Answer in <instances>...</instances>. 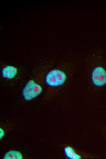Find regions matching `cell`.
<instances>
[{"mask_svg":"<svg viewBox=\"0 0 106 159\" xmlns=\"http://www.w3.org/2000/svg\"><path fill=\"white\" fill-rule=\"evenodd\" d=\"M64 152L66 157L70 159H80L81 156L77 153L71 147L67 146L64 148Z\"/></svg>","mask_w":106,"mask_h":159,"instance_id":"5","label":"cell"},{"mask_svg":"<svg viewBox=\"0 0 106 159\" xmlns=\"http://www.w3.org/2000/svg\"><path fill=\"white\" fill-rule=\"evenodd\" d=\"M46 74L36 75L27 82L22 92L24 100H31L41 94L43 90V82H45Z\"/></svg>","mask_w":106,"mask_h":159,"instance_id":"3","label":"cell"},{"mask_svg":"<svg viewBox=\"0 0 106 159\" xmlns=\"http://www.w3.org/2000/svg\"><path fill=\"white\" fill-rule=\"evenodd\" d=\"M75 66H70L66 68H56L47 72L45 83L52 89H57L64 86L69 82L73 75Z\"/></svg>","mask_w":106,"mask_h":159,"instance_id":"2","label":"cell"},{"mask_svg":"<svg viewBox=\"0 0 106 159\" xmlns=\"http://www.w3.org/2000/svg\"><path fill=\"white\" fill-rule=\"evenodd\" d=\"M17 68L13 66L7 65L2 68L1 71L2 77L6 80L14 79L17 75Z\"/></svg>","mask_w":106,"mask_h":159,"instance_id":"4","label":"cell"},{"mask_svg":"<svg viewBox=\"0 0 106 159\" xmlns=\"http://www.w3.org/2000/svg\"><path fill=\"white\" fill-rule=\"evenodd\" d=\"M101 52H95L90 57L87 63L89 84L95 89L106 85V65Z\"/></svg>","mask_w":106,"mask_h":159,"instance_id":"1","label":"cell"},{"mask_svg":"<svg viewBox=\"0 0 106 159\" xmlns=\"http://www.w3.org/2000/svg\"><path fill=\"white\" fill-rule=\"evenodd\" d=\"M0 139H1L3 137L4 135V131L2 128H0Z\"/></svg>","mask_w":106,"mask_h":159,"instance_id":"7","label":"cell"},{"mask_svg":"<svg viewBox=\"0 0 106 159\" xmlns=\"http://www.w3.org/2000/svg\"><path fill=\"white\" fill-rule=\"evenodd\" d=\"M23 156L19 151L16 150H10L6 152L4 154V159H22Z\"/></svg>","mask_w":106,"mask_h":159,"instance_id":"6","label":"cell"}]
</instances>
